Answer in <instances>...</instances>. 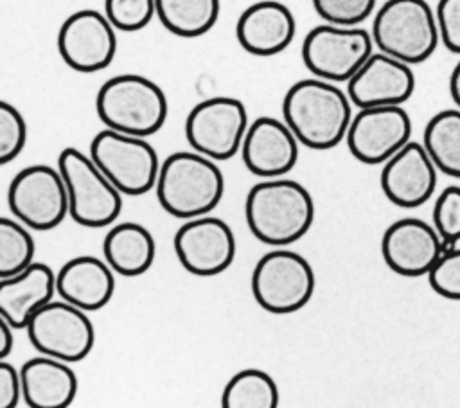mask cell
Here are the masks:
<instances>
[{"mask_svg": "<svg viewBox=\"0 0 460 408\" xmlns=\"http://www.w3.org/2000/svg\"><path fill=\"white\" fill-rule=\"evenodd\" d=\"M440 43L453 54H460V0H438L435 7Z\"/></svg>", "mask_w": 460, "mask_h": 408, "instance_id": "34", "label": "cell"}, {"mask_svg": "<svg viewBox=\"0 0 460 408\" xmlns=\"http://www.w3.org/2000/svg\"><path fill=\"white\" fill-rule=\"evenodd\" d=\"M27 140V124L18 108L7 101L0 102V164L13 162Z\"/></svg>", "mask_w": 460, "mask_h": 408, "instance_id": "31", "label": "cell"}, {"mask_svg": "<svg viewBox=\"0 0 460 408\" xmlns=\"http://www.w3.org/2000/svg\"><path fill=\"white\" fill-rule=\"evenodd\" d=\"M316 277L309 261L279 246L264 253L252 271V293L255 302L271 315L300 311L313 297Z\"/></svg>", "mask_w": 460, "mask_h": 408, "instance_id": "7", "label": "cell"}, {"mask_svg": "<svg viewBox=\"0 0 460 408\" xmlns=\"http://www.w3.org/2000/svg\"><path fill=\"white\" fill-rule=\"evenodd\" d=\"M32 347L45 356L75 363L84 359L95 341L93 324L86 311L59 298L50 300L27 324Z\"/></svg>", "mask_w": 460, "mask_h": 408, "instance_id": "12", "label": "cell"}, {"mask_svg": "<svg viewBox=\"0 0 460 408\" xmlns=\"http://www.w3.org/2000/svg\"><path fill=\"white\" fill-rule=\"evenodd\" d=\"M248 126L244 104L235 97L217 95L198 102L189 111L185 137L194 151L223 162L241 153Z\"/></svg>", "mask_w": 460, "mask_h": 408, "instance_id": "11", "label": "cell"}, {"mask_svg": "<svg viewBox=\"0 0 460 408\" xmlns=\"http://www.w3.org/2000/svg\"><path fill=\"white\" fill-rule=\"evenodd\" d=\"M350 104L349 93L336 83L300 79L282 99V117L302 146L325 151L345 140L352 120Z\"/></svg>", "mask_w": 460, "mask_h": 408, "instance_id": "1", "label": "cell"}, {"mask_svg": "<svg viewBox=\"0 0 460 408\" xmlns=\"http://www.w3.org/2000/svg\"><path fill=\"white\" fill-rule=\"evenodd\" d=\"M58 52L75 72L104 70L117 54L115 27L95 9L75 11L59 27Z\"/></svg>", "mask_w": 460, "mask_h": 408, "instance_id": "14", "label": "cell"}, {"mask_svg": "<svg viewBox=\"0 0 460 408\" xmlns=\"http://www.w3.org/2000/svg\"><path fill=\"white\" fill-rule=\"evenodd\" d=\"M34 239L18 219H0V279L13 277L34 262Z\"/></svg>", "mask_w": 460, "mask_h": 408, "instance_id": "28", "label": "cell"}, {"mask_svg": "<svg viewBox=\"0 0 460 408\" xmlns=\"http://www.w3.org/2000/svg\"><path fill=\"white\" fill-rule=\"evenodd\" d=\"M244 217L261 243L288 246L309 232L314 221V201L295 180L264 178L248 191Z\"/></svg>", "mask_w": 460, "mask_h": 408, "instance_id": "2", "label": "cell"}, {"mask_svg": "<svg viewBox=\"0 0 460 408\" xmlns=\"http://www.w3.org/2000/svg\"><path fill=\"white\" fill-rule=\"evenodd\" d=\"M372 34L359 25L323 23L313 27L302 41V61L320 79L347 83L372 56Z\"/></svg>", "mask_w": 460, "mask_h": 408, "instance_id": "9", "label": "cell"}, {"mask_svg": "<svg viewBox=\"0 0 460 408\" xmlns=\"http://www.w3.org/2000/svg\"><path fill=\"white\" fill-rule=\"evenodd\" d=\"M22 399L31 408H66L77 394V377L66 361L36 356L20 368Z\"/></svg>", "mask_w": 460, "mask_h": 408, "instance_id": "23", "label": "cell"}, {"mask_svg": "<svg viewBox=\"0 0 460 408\" xmlns=\"http://www.w3.org/2000/svg\"><path fill=\"white\" fill-rule=\"evenodd\" d=\"M296 22L288 5L277 0H261L248 5L237 18L235 38L252 56L270 58L289 47Z\"/></svg>", "mask_w": 460, "mask_h": 408, "instance_id": "20", "label": "cell"}, {"mask_svg": "<svg viewBox=\"0 0 460 408\" xmlns=\"http://www.w3.org/2000/svg\"><path fill=\"white\" fill-rule=\"evenodd\" d=\"M102 255L115 273L122 277H138L153 266L156 243L144 225L124 221L113 225L106 232Z\"/></svg>", "mask_w": 460, "mask_h": 408, "instance_id": "24", "label": "cell"}, {"mask_svg": "<svg viewBox=\"0 0 460 408\" xmlns=\"http://www.w3.org/2000/svg\"><path fill=\"white\" fill-rule=\"evenodd\" d=\"M7 205L13 216L32 230H52L70 216V201L59 169L34 164L9 183Z\"/></svg>", "mask_w": 460, "mask_h": 408, "instance_id": "10", "label": "cell"}, {"mask_svg": "<svg viewBox=\"0 0 460 408\" xmlns=\"http://www.w3.org/2000/svg\"><path fill=\"white\" fill-rule=\"evenodd\" d=\"M426 277L437 295L447 300H460V248H444Z\"/></svg>", "mask_w": 460, "mask_h": 408, "instance_id": "32", "label": "cell"}, {"mask_svg": "<svg viewBox=\"0 0 460 408\" xmlns=\"http://www.w3.org/2000/svg\"><path fill=\"white\" fill-rule=\"evenodd\" d=\"M58 169L65 180L70 217L86 228L115 223L122 210V192L95 165L90 155L65 147L58 156Z\"/></svg>", "mask_w": 460, "mask_h": 408, "instance_id": "6", "label": "cell"}, {"mask_svg": "<svg viewBox=\"0 0 460 408\" xmlns=\"http://www.w3.org/2000/svg\"><path fill=\"white\" fill-rule=\"evenodd\" d=\"M411 119L402 106L359 108L345 142L350 155L367 165L385 164L410 142Z\"/></svg>", "mask_w": 460, "mask_h": 408, "instance_id": "15", "label": "cell"}, {"mask_svg": "<svg viewBox=\"0 0 460 408\" xmlns=\"http://www.w3.org/2000/svg\"><path fill=\"white\" fill-rule=\"evenodd\" d=\"M22 397V377L5 359L0 361V408H16Z\"/></svg>", "mask_w": 460, "mask_h": 408, "instance_id": "35", "label": "cell"}, {"mask_svg": "<svg viewBox=\"0 0 460 408\" xmlns=\"http://www.w3.org/2000/svg\"><path fill=\"white\" fill-rule=\"evenodd\" d=\"M104 14L117 31L135 32L156 16L155 0H104Z\"/></svg>", "mask_w": 460, "mask_h": 408, "instance_id": "29", "label": "cell"}, {"mask_svg": "<svg viewBox=\"0 0 460 408\" xmlns=\"http://www.w3.org/2000/svg\"><path fill=\"white\" fill-rule=\"evenodd\" d=\"M313 7L327 23L356 27L374 13L376 0H313Z\"/></svg>", "mask_w": 460, "mask_h": 408, "instance_id": "33", "label": "cell"}, {"mask_svg": "<svg viewBox=\"0 0 460 408\" xmlns=\"http://www.w3.org/2000/svg\"><path fill=\"white\" fill-rule=\"evenodd\" d=\"M415 90L411 65L385 52H372L347 81V93L358 108L402 106Z\"/></svg>", "mask_w": 460, "mask_h": 408, "instance_id": "18", "label": "cell"}, {"mask_svg": "<svg viewBox=\"0 0 460 408\" xmlns=\"http://www.w3.org/2000/svg\"><path fill=\"white\" fill-rule=\"evenodd\" d=\"M160 23L180 38L208 32L219 18V0H155Z\"/></svg>", "mask_w": 460, "mask_h": 408, "instance_id": "26", "label": "cell"}, {"mask_svg": "<svg viewBox=\"0 0 460 408\" xmlns=\"http://www.w3.org/2000/svg\"><path fill=\"white\" fill-rule=\"evenodd\" d=\"M56 273L49 264L32 262L13 277L0 279V316L14 329H25L38 309L54 300Z\"/></svg>", "mask_w": 460, "mask_h": 408, "instance_id": "22", "label": "cell"}, {"mask_svg": "<svg viewBox=\"0 0 460 408\" xmlns=\"http://www.w3.org/2000/svg\"><path fill=\"white\" fill-rule=\"evenodd\" d=\"M113 273L110 264L99 257H72L56 273L58 297L86 313L99 311L115 293Z\"/></svg>", "mask_w": 460, "mask_h": 408, "instance_id": "21", "label": "cell"}, {"mask_svg": "<svg viewBox=\"0 0 460 408\" xmlns=\"http://www.w3.org/2000/svg\"><path fill=\"white\" fill-rule=\"evenodd\" d=\"M433 226L446 248L460 241V185H447L440 191L433 205Z\"/></svg>", "mask_w": 460, "mask_h": 408, "instance_id": "30", "label": "cell"}, {"mask_svg": "<svg viewBox=\"0 0 460 408\" xmlns=\"http://www.w3.org/2000/svg\"><path fill=\"white\" fill-rule=\"evenodd\" d=\"M13 329H14V327H13L5 318L0 316V358H2V359H5V358L11 354L13 347H14Z\"/></svg>", "mask_w": 460, "mask_h": 408, "instance_id": "36", "label": "cell"}, {"mask_svg": "<svg viewBox=\"0 0 460 408\" xmlns=\"http://www.w3.org/2000/svg\"><path fill=\"white\" fill-rule=\"evenodd\" d=\"M279 388L275 379L261 368H243L223 388V408H277Z\"/></svg>", "mask_w": 460, "mask_h": 408, "instance_id": "27", "label": "cell"}, {"mask_svg": "<svg viewBox=\"0 0 460 408\" xmlns=\"http://www.w3.org/2000/svg\"><path fill=\"white\" fill-rule=\"evenodd\" d=\"M172 246L183 270L198 277L223 273L235 257V237L230 225L208 214L187 219L176 230Z\"/></svg>", "mask_w": 460, "mask_h": 408, "instance_id": "13", "label": "cell"}, {"mask_svg": "<svg viewBox=\"0 0 460 408\" xmlns=\"http://www.w3.org/2000/svg\"><path fill=\"white\" fill-rule=\"evenodd\" d=\"M298 140L291 128L275 117L255 119L244 135L241 156L244 167L261 178H280L298 160Z\"/></svg>", "mask_w": 460, "mask_h": 408, "instance_id": "19", "label": "cell"}, {"mask_svg": "<svg viewBox=\"0 0 460 408\" xmlns=\"http://www.w3.org/2000/svg\"><path fill=\"white\" fill-rule=\"evenodd\" d=\"M160 207L178 219L212 212L225 192V178L216 160L198 151H176L162 164L156 178Z\"/></svg>", "mask_w": 460, "mask_h": 408, "instance_id": "3", "label": "cell"}, {"mask_svg": "<svg viewBox=\"0 0 460 408\" xmlns=\"http://www.w3.org/2000/svg\"><path fill=\"white\" fill-rule=\"evenodd\" d=\"M449 93H451V99L455 101L456 108H460V61L451 70V75H449Z\"/></svg>", "mask_w": 460, "mask_h": 408, "instance_id": "37", "label": "cell"}, {"mask_svg": "<svg viewBox=\"0 0 460 408\" xmlns=\"http://www.w3.org/2000/svg\"><path fill=\"white\" fill-rule=\"evenodd\" d=\"M422 144L440 173L460 178V108L435 113L424 128Z\"/></svg>", "mask_w": 460, "mask_h": 408, "instance_id": "25", "label": "cell"}, {"mask_svg": "<svg viewBox=\"0 0 460 408\" xmlns=\"http://www.w3.org/2000/svg\"><path fill=\"white\" fill-rule=\"evenodd\" d=\"M446 244L437 228L419 217L394 221L381 237L385 264L402 277H422L433 268Z\"/></svg>", "mask_w": 460, "mask_h": 408, "instance_id": "16", "label": "cell"}, {"mask_svg": "<svg viewBox=\"0 0 460 408\" xmlns=\"http://www.w3.org/2000/svg\"><path fill=\"white\" fill-rule=\"evenodd\" d=\"M95 110L106 128L147 138L162 129L169 106L155 81L138 74H120L102 83Z\"/></svg>", "mask_w": 460, "mask_h": 408, "instance_id": "4", "label": "cell"}, {"mask_svg": "<svg viewBox=\"0 0 460 408\" xmlns=\"http://www.w3.org/2000/svg\"><path fill=\"white\" fill-rule=\"evenodd\" d=\"M90 156L124 196H142L156 185L158 155L144 137L104 128L92 138Z\"/></svg>", "mask_w": 460, "mask_h": 408, "instance_id": "8", "label": "cell"}, {"mask_svg": "<svg viewBox=\"0 0 460 408\" xmlns=\"http://www.w3.org/2000/svg\"><path fill=\"white\" fill-rule=\"evenodd\" d=\"M370 34L381 52L408 65L426 61L440 41L435 11L426 0H386Z\"/></svg>", "mask_w": 460, "mask_h": 408, "instance_id": "5", "label": "cell"}, {"mask_svg": "<svg viewBox=\"0 0 460 408\" xmlns=\"http://www.w3.org/2000/svg\"><path fill=\"white\" fill-rule=\"evenodd\" d=\"M437 173L424 144L410 140L383 164L381 191L390 203L401 208H417L433 196Z\"/></svg>", "mask_w": 460, "mask_h": 408, "instance_id": "17", "label": "cell"}]
</instances>
